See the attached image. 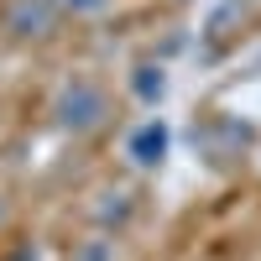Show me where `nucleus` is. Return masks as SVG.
<instances>
[{
  "instance_id": "nucleus-5",
  "label": "nucleus",
  "mask_w": 261,
  "mask_h": 261,
  "mask_svg": "<svg viewBox=\"0 0 261 261\" xmlns=\"http://www.w3.org/2000/svg\"><path fill=\"white\" fill-rule=\"evenodd\" d=\"M130 94L141 105H162L167 99V68L162 63H136L130 68Z\"/></svg>"
},
{
  "instance_id": "nucleus-7",
  "label": "nucleus",
  "mask_w": 261,
  "mask_h": 261,
  "mask_svg": "<svg viewBox=\"0 0 261 261\" xmlns=\"http://www.w3.org/2000/svg\"><path fill=\"white\" fill-rule=\"evenodd\" d=\"M63 11H73V16H94V11H105L110 0H58Z\"/></svg>"
},
{
  "instance_id": "nucleus-3",
  "label": "nucleus",
  "mask_w": 261,
  "mask_h": 261,
  "mask_svg": "<svg viewBox=\"0 0 261 261\" xmlns=\"http://www.w3.org/2000/svg\"><path fill=\"white\" fill-rule=\"evenodd\" d=\"M167 151H172V125L162 115H146L136 130L125 136V162L136 167V172H157L167 162Z\"/></svg>"
},
{
  "instance_id": "nucleus-4",
  "label": "nucleus",
  "mask_w": 261,
  "mask_h": 261,
  "mask_svg": "<svg viewBox=\"0 0 261 261\" xmlns=\"http://www.w3.org/2000/svg\"><path fill=\"white\" fill-rule=\"evenodd\" d=\"M130 214H136V193H130V188H120V183L94 188V199H89V220H94V230L115 235V230L130 225Z\"/></svg>"
},
{
  "instance_id": "nucleus-2",
  "label": "nucleus",
  "mask_w": 261,
  "mask_h": 261,
  "mask_svg": "<svg viewBox=\"0 0 261 261\" xmlns=\"http://www.w3.org/2000/svg\"><path fill=\"white\" fill-rule=\"evenodd\" d=\"M58 16H63L58 0H11L6 16H0V27H6L11 42H42V37H53Z\"/></svg>"
},
{
  "instance_id": "nucleus-1",
  "label": "nucleus",
  "mask_w": 261,
  "mask_h": 261,
  "mask_svg": "<svg viewBox=\"0 0 261 261\" xmlns=\"http://www.w3.org/2000/svg\"><path fill=\"white\" fill-rule=\"evenodd\" d=\"M53 125L63 130V136H89V130H99L105 120H110V94H105V84L89 79V73H68L58 84L53 94Z\"/></svg>"
},
{
  "instance_id": "nucleus-6",
  "label": "nucleus",
  "mask_w": 261,
  "mask_h": 261,
  "mask_svg": "<svg viewBox=\"0 0 261 261\" xmlns=\"http://www.w3.org/2000/svg\"><path fill=\"white\" fill-rule=\"evenodd\" d=\"M73 261H115V241L99 230L94 241H79V246H73Z\"/></svg>"
},
{
  "instance_id": "nucleus-8",
  "label": "nucleus",
  "mask_w": 261,
  "mask_h": 261,
  "mask_svg": "<svg viewBox=\"0 0 261 261\" xmlns=\"http://www.w3.org/2000/svg\"><path fill=\"white\" fill-rule=\"evenodd\" d=\"M6 220H11V204H6V199H0V225H6Z\"/></svg>"
}]
</instances>
